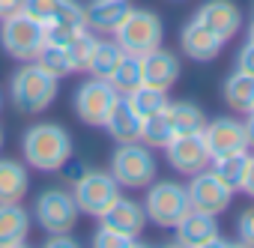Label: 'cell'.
Listing matches in <instances>:
<instances>
[{"mask_svg": "<svg viewBox=\"0 0 254 248\" xmlns=\"http://www.w3.org/2000/svg\"><path fill=\"white\" fill-rule=\"evenodd\" d=\"M24 165L36 171H63L72 159V138L57 123H33L21 138Z\"/></svg>", "mask_w": 254, "mask_h": 248, "instance_id": "1", "label": "cell"}, {"mask_svg": "<svg viewBox=\"0 0 254 248\" xmlns=\"http://www.w3.org/2000/svg\"><path fill=\"white\" fill-rule=\"evenodd\" d=\"M57 99V78L48 75L39 63H24L12 81H9V102L18 114L36 117L42 111L51 108V102Z\"/></svg>", "mask_w": 254, "mask_h": 248, "instance_id": "2", "label": "cell"}, {"mask_svg": "<svg viewBox=\"0 0 254 248\" xmlns=\"http://www.w3.org/2000/svg\"><path fill=\"white\" fill-rule=\"evenodd\" d=\"M156 156L153 147L144 141L120 144L111 156V177L120 183V188H147L156 180Z\"/></svg>", "mask_w": 254, "mask_h": 248, "instance_id": "3", "label": "cell"}, {"mask_svg": "<svg viewBox=\"0 0 254 248\" xmlns=\"http://www.w3.org/2000/svg\"><path fill=\"white\" fill-rule=\"evenodd\" d=\"M162 18L150 9H129L126 18L120 21V27L114 30V39L117 45L126 51V54H147L153 48L162 45Z\"/></svg>", "mask_w": 254, "mask_h": 248, "instance_id": "4", "label": "cell"}, {"mask_svg": "<svg viewBox=\"0 0 254 248\" xmlns=\"http://www.w3.org/2000/svg\"><path fill=\"white\" fill-rule=\"evenodd\" d=\"M0 21H3L0 24V45H3V51L12 60L30 63L39 54V48L45 45V27L39 21H33L27 12H15Z\"/></svg>", "mask_w": 254, "mask_h": 248, "instance_id": "5", "label": "cell"}, {"mask_svg": "<svg viewBox=\"0 0 254 248\" xmlns=\"http://www.w3.org/2000/svg\"><path fill=\"white\" fill-rule=\"evenodd\" d=\"M144 212H147V221H153V224H159V227H177V224L186 218V212H191L186 186L171 183V180H165V183H150Z\"/></svg>", "mask_w": 254, "mask_h": 248, "instance_id": "6", "label": "cell"}, {"mask_svg": "<svg viewBox=\"0 0 254 248\" xmlns=\"http://www.w3.org/2000/svg\"><path fill=\"white\" fill-rule=\"evenodd\" d=\"M33 215H36V224L51 236V233H72V227L78 224L81 209H78L72 191H66V188H45L36 197Z\"/></svg>", "mask_w": 254, "mask_h": 248, "instance_id": "7", "label": "cell"}, {"mask_svg": "<svg viewBox=\"0 0 254 248\" xmlns=\"http://www.w3.org/2000/svg\"><path fill=\"white\" fill-rule=\"evenodd\" d=\"M72 197L81 212L99 218L120 197V183L111 177V171H84L72 183Z\"/></svg>", "mask_w": 254, "mask_h": 248, "instance_id": "8", "label": "cell"}, {"mask_svg": "<svg viewBox=\"0 0 254 248\" xmlns=\"http://www.w3.org/2000/svg\"><path fill=\"white\" fill-rule=\"evenodd\" d=\"M117 90L105 78H90L75 90V114L87 126H105V117L117 102Z\"/></svg>", "mask_w": 254, "mask_h": 248, "instance_id": "9", "label": "cell"}, {"mask_svg": "<svg viewBox=\"0 0 254 248\" xmlns=\"http://www.w3.org/2000/svg\"><path fill=\"white\" fill-rule=\"evenodd\" d=\"M186 191H189L191 209L206 212V215H221L230 206V200H233V191L212 171H206V168L197 171V174H191V183L186 186Z\"/></svg>", "mask_w": 254, "mask_h": 248, "instance_id": "10", "label": "cell"}, {"mask_svg": "<svg viewBox=\"0 0 254 248\" xmlns=\"http://www.w3.org/2000/svg\"><path fill=\"white\" fill-rule=\"evenodd\" d=\"M168 150V162L174 171L191 177L203 168H209L212 156L206 150V141H203V132H189V135H174L171 144L165 147Z\"/></svg>", "mask_w": 254, "mask_h": 248, "instance_id": "11", "label": "cell"}, {"mask_svg": "<svg viewBox=\"0 0 254 248\" xmlns=\"http://www.w3.org/2000/svg\"><path fill=\"white\" fill-rule=\"evenodd\" d=\"M21 12L39 21L45 30L63 24H84V6L78 0H24Z\"/></svg>", "mask_w": 254, "mask_h": 248, "instance_id": "12", "label": "cell"}, {"mask_svg": "<svg viewBox=\"0 0 254 248\" xmlns=\"http://www.w3.org/2000/svg\"><path fill=\"white\" fill-rule=\"evenodd\" d=\"M203 141H206V150H209L212 159L248 150L245 126H242L239 120H230V117H218V120L206 123V126H203Z\"/></svg>", "mask_w": 254, "mask_h": 248, "instance_id": "13", "label": "cell"}, {"mask_svg": "<svg viewBox=\"0 0 254 248\" xmlns=\"http://www.w3.org/2000/svg\"><path fill=\"white\" fill-rule=\"evenodd\" d=\"M177 230V245H186V248H209V245H224V239L218 236V224H215V215H206V212H186V218L174 227Z\"/></svg>", "mask_w": 254, "mask_h": 248, "instance_id": "14", "label": "cell"}, {"mask_svg": "<svg viewBox=\"0 0 254 248\" xmlns=\"http://www.w3.org/2000/svg\"><path fill=\"white\" fill-rule=\"evenodd\" d=\"M194 21H200L203 27H209L221 42L233 39L239 33V24H242V15L239 9L230 3V0H206V3L197 9Z\"/></svg>", "mask_w": 254, "mask_h": 248, "instance_id": "15", "label": "cell"}, {"mask_svg": "<svg viewBox=\"0 0 254 248\" xmlns=\"http://www.w3.org/2000/svg\"><path fill=\"white\" fill-rule=\"evenodd\" d=\"M180 60L177 54L165 51L162 45L141 54V75H144V84L150 87H159V90H171L177 81H180Z\"/></svg>", "mask_w": 254, "mask_h": 248, "instance_id": "16", "label": "cell"}, {"mask_svg": "<svg viewBox=\"0 0 254 248\" xmlns=\"http://www.w3.org/2000/svg\"><path fill=\"white\" fill-rule=\"evenodd\" d=\"M141 117L138 111L129 105L126 96H117V102L111 105L108 117H105V129L117 144H129V141H141Z\"/></svg>", "mask_w": 254, "mask_h": 248, "instance_id": "17", "label": "cell"}, {"mask_svg": "<svg viewBox=\"0 0 254 248\" xmlns=\"http://www.w3.org/2000/svg\"><path fill=\"white\" fill-rule=\"evenodd\" d=\"M99 221H102L105 227L120 230V233L141 236V230H144V224H147V212H144L141 203H135V200H129V197L120 194V197L99 215Z\"/></svg>", "mask_w": 254, "mask_h": 248, "instance_id": "18", "label": "cell"}, {"mask_svg": "<svg viewBox=\"0 0 254 248\" xmlns=\"http://www.w3.org/2000/svg\"><path fill=\"white\" fill-rule=\"evenodd\" d=\"M129 9V0H90L84 6V27L93 33H114Z\"/></svg>", "mask_w": 254, "mask_h": 248, "instance_id": "19", "label": "cell"}, {"mask_svg": "<svg viewBox=\"0 0 254 248\" xmlns=\"http://www.w3.org/2000/svg\"><path fill=\"white\" fill-rule=\"evenodd\" d=\"M180 42H183V51H186L191 60H197V63H209V60H215V57L221 54V45H224L209 27H203V24L194 21V18L183 27Z\"/></svg>", "mask_w": 254, "mask_h": 248, "instance_id": "20", "label": "cell"}, {"mask_svg": "<svg viewBox=\"0 0 254 248\" xmlns=\"http://www.w3.org/2000/svg\"><path fill=\"white\" fill-rule=\"evenodd\" d=\"M30 236V212L18 203H0V248H18Z\"/></svg>", "mask_w": 254, "mask_h": 248, "instance_id": "21", "label": "cell"}, {"mask_svg": "<svg viewBox=\"0 0 254 248\" xmlns=\"http://www.w3.org/2000/svg\"><path fill=\"white\" fill-rule=\"evenodd\" d=\"M30 191L27 165L18 159H0V203H18Z\"/></svg>", "mask_w": 254, "mask_h": 248, "instance_id": "22", "label": "cell"}, {"mask_svg": "<svg viewBox=\"0 0 254 248\" xmlns=\"http://www.w3.org/2000/svg\"><path fill=\"white\" fill-rule=\"evenodd\" d=\"M209 165H212V174H215L230 191H242L245 171H248V150H242V153H227V156H215Z\"/></svg>", "mask_w": 254, "mask_h": 248, "instance_id": "23", "label": "cell"}, {"mask_svg": "<svg viewBox=\"0 0 254 248\" xmlns=\"http://www.w3.org/2000/svg\"><path fill=\"white\" fill-rule=\"evenodd\" d=\"M165 114H168V120H171L174 135L203 132V126H206V114H203L197 105H191V102H168Z\"/></svg>", "mask_w": 254, "mask_h": 248, "instance_id": "24", "label": "cell"}, {"mask_svg": "<svg viewBox=\"0 0 254 248\" xmlns=\"http://www.w3.org/2000/svg\"><path fill=\"white\" fill-rule=\"evenodd\" d=\"M123 54H126V51L117 45V39H114V42H111V39H96V45H93V51H90L84 69H87L93 78H105V81H108Z\"/></svg>", "mask_w": 254, "mask_h": 248, "instance_id": "25", "label": "cell"}, {"mask_svg": "<svg viewBox=\"0 0 254 248\" xmlns=\"http://www.w3.org/2000/svg\"><path fill=\"white\" fill-rule=\"evenodd\" d=\"M224 102L239 114H251V108H254V75L236 69L224 81Z\"/></svg>", "mask_w": 254, "mask_h": 248, "instance_id": "26", "label": "cell"}, {"mask_svg": "<svg viewBox=\"0 0 254 248\" xmlns=\"http://www.w3.org/2000/svg\"><path fill=\"white\" fill-rule=\"evenodd\" d=\"M33 63H39V66H42L48 75H54L57 81L66 78V75H72V72H78L72 54H69L63 45H54V42H45V45L39 48V54L33 57Z\"/></svg>", "mask_w": 254, "mask_h": 248, "instance_id": "27", "label": "cell"}, {"mask_svg": "<svg viewBox=\"0 0 254 248\" xmlns=\"http://www.w3.org/2000/svg\"><path fill=\"white\" fill-rule=\"evenodd\" d=\"M108 81H111V87H114L120 96H129L135 87L144 84V75H141V57H138V54H123L120 63H117V69L111 72Z\"/></svg>", "mask_w": 254, "mask_h": 248, "instance_id": "28", "label": "cell"}, {"mask_svg": "<svg viewBox=\"0 0 254 248\" xmlns=\"http://www.w3.org/2000/svg\"><path fill=\"white\" fill-rule=\"evenodd\" d=\"M126 99H129V105L138 111L141 120L144 117H153V114H159V111L168 108V90H159V87H150V84L135 87Z\"/></svg>", "mask_w": 254, "mask_h": 248, "instance_id": "29", "label": "cell"}, {"mask_svg": "<svg viewBox=\"0 0 254 248\" xmlns=\"http://www.w3.org/2000/svg\"><path fill=\"white\" fill-rule=\"evenodd\" d=\"M171 138H174V129H171V120H168L165 111H159L153 117H144V123H141V141L147 147H168Z\"/></svg>", "mask_w": 254, "mask_h": 248, "instance_id": "30", "label": "cell"}, {"mask_svg": "<svg viewBox=\"0 0 254 248\" xmlns=\"http://www.w3.org/2000/svg\"><path fill=\"white\" fill-rule=\"evenodd\" d=\"M93 245H96V248H132V245H138V236L120 233V230L102 224V227L96 230V236H93Z\"/></svg>", "mask_w": 254, "mask_h": 248, "instance_id": "31", "label": "cell"}, {"mask_svg": "<svg viewBox=\"0 0 254 248\" xmlns=\"http://www.w3.org/2000/svg\"><path fill=\"white\" fill-rule=\"evenodd\" d=\"M236 230H239V242H242V245H248V248H254V206H251V209H245V212L239 215Z\"/></svg>", "mask_w": 254, "mask_h": 248, "instance_id": "32", "label": "cell"}, {"mask_svg": "<svg viewBox=\"0 0 254 248\" xmlns=\"http://www.w3.org/2000/svg\"><path fill=\"white\" fill-rule=\"evenodd\" d=\"M236 69L254 75V42H245V45H242V51H239V57H236Z\"/></svg>", "mask_w": 254, "mask_h": 248, "instance_id": "33", "label": "cell"}, {"mask_svg": "<svg viewBox=\"0 0 254 248\" xmlns=\"http://www.w3.org/2000/svg\"><path fill=\"white\" fill-rule=\"evenodd\" d=\"M21 3H24V0H0V18L21 12Z\"/></svg>", "mask_w": 254, "mask_h": 248, "instance_id": "34", "label": "cell"}, {"mask_svg": "<svg viewBox=\"0 0 254 248\" xmlns=\"http://www.w3.org/2000/svg\"><path fill=\"white\" fill-rule=\"evenodd\" d=\"M48 248H57V245H66V248H75V239L69 233H51V239L45 242Z\"/></svg>", "mask_w": 254, "mask_h": 248, "instance_id": "35", "label": "cell"}, {"mask_svg": "<svg viewBox=\"0 0 254 248\" xmlns=\"http://www.w3.org/2000/svg\"><path fill=\"white\" fill-rule=\"evenodd\" d=\"M242 191L254 197V156H248V171H245V183H242Z\"/></svg>", "mask_w": 254, "mask_h": 248, "instance_id": "36", "label": "cell"}, {"mask_svg": "<svg viewBox=\"0 0 254 248\" xmlns=\"http://www.w3.org/2000/svg\"><path fill=\"white\" fill-rule=\"evenodd\" d=\"M242 126H245V141H248V147L254 150V111L248 114V120L242 123Z\"/></svg>", "mask_w": 254, "mask_h": 248, "instance_id": "37", "label": "cell"}, {"mask_svg": "<svg viewBox=\"0 0 254 248\" xmlns=\"http://www.w3.org/2000/svg\"><path fill=\"white\" fill-rule=\"evenodd\" d=\"M248 42H254V21L248 24Z\"/></svg>", "mask_w": 254, "mask_h": 248, "instance_id": "38", "label": "cell"}, {"mask_svg": "<svg viewBox=\"0 0 254 248\" xmlns=\"http://www.w3.org/2000/svg\"><path fill=\"white\" fill-rule=\"evenodd\" d=\"M0 147H3V129H0Z\"/></svg>", "mask_w": 254, "mask_h": 248, "instance_id": "39", "label": "cell"}, {"mask_svg": "<svg viewBox=\"0 0 254 248\" xmlns=\"http://www.w3.org/2000/svg\"><path fill=\"white\" fill-rule=\"evenodd\" d=\"M0 108H3V96H0Z\"/></svg>", "mask_w": 254, "mask_h": 248, "instance_id": "40", "label": "cell"}, {"mask_svg": "<svg viewBox=\"0 0 254 248\" xmlns=\"http://www.w3.org/2000/svg\"><path fill=\"white\" fill-rule=\"evenodd\" d=\"M251 111H254V108H251Z\"/></svg>", "mask_w": 254, "mask_h": 248, "instance_id": "41", "label": "cell"}]
</instances>
